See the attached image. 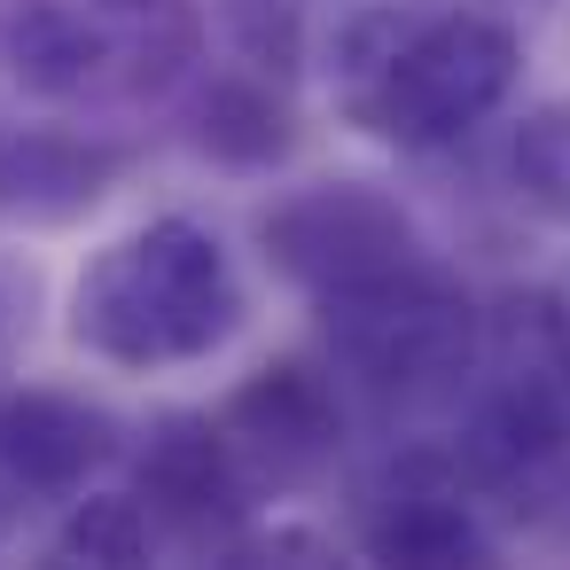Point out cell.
I'll return each instance as SVG.
<instances>
[{"label":"cell","mask_w":570,"mask_h":570,"mask_svg":"<svg viewBox=\"0 0 570 570\" xmlns=\"http://www.w3.org/2000/svg\"><path fill=\"white\" fill-rule=\"evenodd\" d=\"M141 165L134 134H110L79 110L0 102V235H63L95 219Z\"/></svg>","instance_id":"30bf717a"},{"label":"cell","mask_w":570,"mask_h":570,"mask_svg":"<svg viewBox=\"0 0 570 570\" xmlns=\"http://www.w3.org/2000/svg\"><path fill=\"white\" fill-rule=\"evenodd\" d=\"M508 180H515V196L539 219L570 227V95L547 102V110H531L508 134Z\"/></svg>","instance_id":"9a60e30c"},{"label":"cell","mask_w":570,"mask_h":570,"mask_svg":"<svg viewBox=\"0 0 570 570\" xmlns=\"http://www.w3.org/2000/svg\"><path fill=\"white\" fill-rule=\"evenodd\" d=\"M243 321H250V289L235 274V250L188 212H157L110 235L79 266L71 305H63L71 344L118 375L196 367L227 352Z\"/></svg>","instance_id":"3957f363"},{"label":"cell","mask_w":570,"mask_h":570,"mask_svg":"<svg viewBox=\"0 0 570 570\" xmlns=\"http://www.w3.org/2000/svg\"><path fill=\"white\" fill-rule=\"evenodd\" d=\"M258 258L305 305H321V297L383 282L414 258H438V243L422 235V219L406 212L399 188L336 173V180H305V188H289L258 212Z\"/></svg>","instance_id":"52a82bcc"},{"label":"cell","mask_w":570,"mask_h":570,"mask_svg":"<svg viewBox=\"0 0 570 570\" xmlns=\"http://www.w3.org/2000/svg\"><path fill=\"white\" fill-rule=\"evenodd\" d=\"M313 321L352 414L383 430H438L484 344V305L445 258H414L383 282L321 297Z\"/></svg>","instance_id":"277c9868"},{"label":"cell","mask_w":570,"mask_h":570,"mask_svg":"<svg viewBox=\"0 0 570 570\" xmlns=\"http://www.w3.org/2000/svg\"><path fill=\"white\" fill-rule=\"evenodd\" d=\"M48 562H157V531L134 492H79L63 500V523L48 531Z\"/></svg>","instance_id":"5bb4252c"},{"label":"cell","mask_w":570,"mask_h":570,"mask_svg":"<svg viewBox=\"0 0 570 570\" xmlns=\"http://www.w3.org/2000/svg\"><path fill=\"white\" fill-rule=\"evenodd\" d=\"M547 305H554V328H562V352H570V266L547 282Z\"/></svg>","instance_id":"d6986e66"},{"label":"cell","mask_w":570,"mask_h":570,"mask_svg":"<svg viewBox=\"0 0 570 570\" xmlns=\"http://www.w3.org/2000/svg\"><path fill=\"white\" fill-rule=\"evenodd\" d=\"M344 539L367 562H406V570H445V562H500V523L461 476L453 445L438 430L391 438L344 500Z\"/></svg>","instance_id":"8992f818"},{"label":"cell","mask_w":570,"mask_h":570,"mask_svg":"<svg viewBox=\"0 0 570 570\" xmlns=\"http://www.w3.org/2000/svg\"><path fill=\"white\" fill-rule=\"evenodd\" d=\"M321 79L352 134L399 157H445L515 102L523 24L445 0H360Z\"/></svg>","instance_id":"6da1fadb"},{"label":"cell","mask_w":570,"mask_h":570,"mask_svg":"<svg viewBox=\"0 0 570 570\" xmlns=\"http://www.w3.org/2000/svg\"><path fill=\"white\" fill-rule=\"evenodd\" d=\"M204 63V0H0V71L48 110L173 102Z\"/></svg>","instance_id":"5b68a950"},{"label":"cell","mask_w":570,"mask_h":570,"mask_svg":"<svg viewBox=\"0 0 570 570\" xmlns=\"http://www.w3.org/2000/svg\"><path fill=\"white\" fill-rule=\"evenodd\" d=\"M134 430L87 399V391H56V383H0V476H9L32 508L48 500H79L87 484H102L126 461Z\"/></svg>","instance_id":"8fae6325"},{"label":"cell","mask_w":570,"mask_h":570,"mask_svg":"<svg viewBox=\"0 0 570 570\" xmlns=\"http://www.w3.org/2000/svg\"><path fill=\"white\" fill-rule=\"evenodd\" d=\"M445 9H484V17H508V24H523V32H531V24L554 9V0H445Z\"/></svg>","instance_id":"e0dca14e"},{"label":"cell","mask_w":570,"mask_h":570,"mask_svg":"<svg viewBox=\"0 0 570 570\" xmlns=\"http://www.w3.org/2000/svg\"><path fill=\"white\" fill-rule=\"evenodd\" d=\"M24 523H32V500H24L9 476H0V554H9V547L24 539Z\"/></svg>","instance_id":"ac0fdd59"},{"label":"cell","mask_w":570,"mask_h":570,"mask_svg":"<svg viewBox=\"0 0 570 570\" xmlns=\"http://www.w3.org/2000/svg\"><path fill=\"white\" fill-rule=\"evenodd\" d=\"M173 102H180V141L219 173H282L297 157V141H305L297 87L258 71V63H243V56H227V63L204 56L180 79Z\"/></svg>","instance_id":"7c38bea8"},{"label":"cell","mask_w":570,"mask_h":570,"mask_svg":"<svg viewBox=\"0 0 570 570\" xmlns=\"http://www.w3.org/2000/svg\"><path fill=\"white\" fill-rule=\"evenodd\" d=\"M32 328H40V274H32L17 250H0V383L17 375Z\"/></svg>","instance_id":"2e32d148"},{"label":"cell","mask_w":570,"mask_h":570,"mask_svg":"<svg viewBox=\"0 0 570 570\" xmlns=\"http://www.w3.org/2000/svg\"><path fill=\"white\" fill-rule=\"evenodd\" d=\"M352 9L360 0H212L227 56H243V63H258L289 87L321 79V63H328L336 32L352 24Z\"/></svg>","instance_id":"4fadbf2b"},{"label":"cell","mask_w":570,"mask_h":570,"mask_svg":"<svg viewBox=\"0 0 570 570\" xmlns=\"http://www.w3.org/2000/svg\"><path fill=\"white\" fill-rule=\"evenodd\" d=\"M438 438L500 531L570 539V352L547 289H508L484 305L476 367Z\"/></svg>","instance_id":"7a4b0ae2"},{"label":"cell","mask_w":570,"mask_h":570,"mask_svg":"<svg viewBox=\"0 0 570 570\" xmlns=\"http://www.w3.org/2000/svg\"><path fill=\"white\" fill-rule=\"evenodd\" d=\"M219 430L235 445V461L250 469V484L266 500H289V492H313L344 469L352 453V399L336 383V367L321 352H282L266 367H250L219 406Z\"/></svg>","instance_id":"9c48e42d"},{"label":"cell","mask_w":570,"mask_h":570,"mask_svg":"<svg viewBox=\"0 0 570 570\" xmlns=\"http://www.w3.org/2000/svg\"><path fill=\"white\" fill-rule=\"evenodd\" d=\"M126 492L141 500L157 554L180 562H235L243 531L266 515V492L235 461L212 406H165L126 445Z\"/></svg>","instance_id":"ba28073f"}]
</instances>
